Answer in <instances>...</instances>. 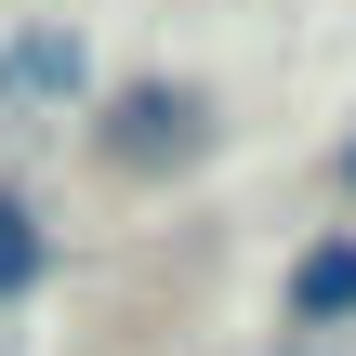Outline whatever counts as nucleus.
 Segmentation results:
<instances>
[{
	"instance_id": "nucleus-1",
	"label": "nucleus",
	"mask_w": 356,
	"mask_h": 356,
	"mask_svg": "<svg viewBox=\"0 0 356 356\" xmlns=\"http://www.w3.org/2000/svg\"><path fill=\"white\" fill-rule=\"evenodd\" d=\"M92 145H106V172H185L211 145V92L198 79H119L92 106Z\"/></svg>"
},
{
	"instance_id": "nucleus-2",
	"label": "nucleus",
	"mask_w": 356,
	"mask_h": 356,
	"mask_svg": "<svg viewBox=\"0 0 356 356\" xmlns=\"http://www.w3.org/2000/svg\"><path fill=\"white\" fill-rule=\"evenodd\" d=\"M277 330H291V343L356 330V225H330V238L291 251V277H277Z\"/></svg>"
},
{
	"instance_id": "nucleus-3",
	"label": "nucleus",
	"mask_w": 356,
	"mask_h": 356,
	"mask_svg": "<svg viewBox=\"0 0 356 356\" xmlns=\"http://www.w3.org/2000/svg\"><path fill=\"white\" fill-rule=\"evenodd\" d=\"M0 79H13V92H53V106H66V92L92 79V53H79V26H26V40H0Z\"/></svg>"
},
{
	"instance_id": "nucleus-4",
	"label": "nucleus",
	"mask_w": 356,
	"mask_h": 356,
	"mask_svg": "<svg viewBox=\"0 0 356 356\" xmlns=\"http://www.w3.org/2000/svg\"><path fill=\"white\" fill-rule=\"evenodd\" d=\"M40 264H53V225H40V198H26V185H0V304H26V291H40Z\"/></svg>"
},
{
	"instance_id": "nucleus-5",
	"label": "nucleus",
	"mask_w": 356,
	"mask_h": 356,
	"mask_svg": "<svg viewBox=\"0 0 356 356\" xmlns=\"http://www.w3.org/2000/svg\"><path fill=\"white\" fill-rule=\"evenodd\" d=\"M330 172H343V185H356V132H343V159H330Z\"/></svg>"
},
{
	"instance_id": "nucleus-6",
	"label": "nucleus",
	"mask_w": 356,
	"mask_h": 356,
	"mask_svg": "<svg viewBox=\"0 0 356 356\" xmlns=\"http://www.w3.org/2000/svg\"><path fill=\"white\" fill-rule=\"evenodd\" d=\"M264 356H317V343H264Z\"/></svg>"
}]
</instances>
